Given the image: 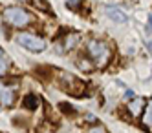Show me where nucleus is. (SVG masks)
<instances>
[{"instance_id": "1", "label": "nucleus", "mask_w": 152, "mask_h": 133, "mask_svg": "<svg viewBox=\"0 0 152 133\" xmlns=\"http://www.w3.org/2000/svg\"><path fill=\"white\" fill-rule=\"evenodd\" d=\"M86 51H88V55L92 57L94 64L97 62L99 68H103V66H106L110 62V46L103 40H92L88 44V48H86Z\"/></svg>"}, {"instance_id": "2", "label": "nucleus", "mask_w": 152, "mask_h": 133, "mask_svg": "<svg viewBox=\"0 0 152 133\" xmlns=\"http://www.w3.org/2000/svg\"><path fill=\"white\" fill-rule=\"evenodd\" d=\"M59 86L62 87L66 93H70V95H73V97H81L83 93H84V82L81 80V79H77L75 75H72V73H62L61 77H59Z\"/></svg>"}, {"instance_id": "3", "label": "nucleus", "mask_w": 152, "mask_h": 133, "mask_svg": "<svg viewBox=\"0 0 152 133\" xmlns=\"http://www.w3.org/2000/svg\"><path fill=\"white\" fill-rule=\"evenodd\" d=\"M4 18L6 22H9L11 26H17V27H26L31 24V15L28 11H24L22 7H7L4 11Z\"/></svg>"}, {"instance_id": "4", "label": "nucleus", "mask_w": 152, "mask_h": 133, "mask_svg": "<svg viewBox=\"0 0 152 133\" xmlns=\"http://www.w3.org/2000/svg\"><path fill=\"white\" fill-rule=\"evenodd\" d=\"M17 42H18L24 49H28V51H31V53H40V51H44V48H46V42L42 40L40 37L28 35V33L18 35V37H17Z\"/></svg>"}, {"instance_id": "5", "label": "nucleus", "mask_w": 152, "mask_h": 133, "mask_svg": "<svg viewBox=\"0 0 152 133\" xmlns=\"http://www.w3.org/2000/svg\"><path fill=\"white\" fill-rule=\"evenodd\" d=\"M104 13L112 22H115V24H125V22L128 20V15L125 13V11H121L119 7H114V6L104 7Z\"/></svg>"}, {"instance_id": "6", "label": "nucleus", "mask_w": 152, "mask_h": 133, "mask_svg": "<svg viewBox=\"0 0 152 133\" xmlns=\"http://www.w3.org/2000/svg\"><path fill=\"white\" fill-rule=\"evenodd\" d=\"M13 102H15V91L9 87H0V104L9 108L13 106Z\"/></svg>"}, {"instance_id": "7", "label": "nucleus", "mask_w": 152, "mask_h": 133, "mask_svg": "<svg viewBox=\"0 0 152 133\" xmlns=\"http://www.w3.org/2000/svg\"><path fill=\"white\" fill-rule=\"evenodd\" d=\"M143 106H145V100L143 98H134V100H130L126 109H128V113L132 115V117H139V113L143 111Z\"/></svg>"}, {"instance_id": "8", "label": "nucleus", "mask_w": 152, "mask_h": 133, "mask_svg": "<svg viewBox=\"0 0 152 133\" xmlns=\"http://www.w3.org/2000/svg\"><path fill=\"white\" fill-rule=\"evenodd\" d=\"M39 97L37 95H33V93H28L24 98H22V104H24V108H28V109H37L39 108Z\"/></svg>"}, {"instance_id": "9", "label": "nucleus", "mask_w": 152, "mask_h": 133, "mask_svg": "<svg viewBox=\"0 0 152 133\" xmlns=\"http://www.w3.org/2000/svg\"><path fill=\"white\" fill-rule=\"evenodd\" d=\"M143 122L147 126H152V98H150L148 104H147V111H145V117H143Z\"/></svg>"}, {"instance_id": "10", "label": "nucleus", "mask_w": 152, "mask_h": 133, "mask_svg": "<svg viewBox=\"0 0 152 133\" xmlns=\"http://www.w3.org/2000/svg\"><path fill=\"white\" fill-rule=\"evenodd\" d=\"M33 2H35V4H33L35 7H39V9H42V11H50V7L46 6V0H33Z\"/></svg>"}, {"instance_id": "11", "label": "nucleus", "mask_w": 152, "mask_h": 133, "mask_svg": "<svg viewBox=\"0 0 152 133\" xmlns=\"http://www.w3.org/2000/svg\"><path fill=\"white\" fill-rule=\"evenodd\" d=\"M59 106H61V111H64V113H75L73 108H72L70 104H66V102H62V104H59Z\"/></svg>"}, {"instance_id": "12", "label": "nucleus", "mask_w": 152, "mask_h": 133, "mask_svg": "<svg viewBox=\"0 0 152 133\" xmlns=\"http://www.w3.org/2000/svg\"><path fill=\"white\" fill-rule=\"evenodd\" d=\"M6 71H7V60L0 59V75H4Z\"/></svg>"}, {"instance_id": "13", "label": "nucleus", "mask_w": 152, "mask_h": 133, "mask_svg": "<svg viewBox=\"0 0 152 133\" xmlns=\"http://www.w3.org/2000/svg\"><path fill=\"white\" fill-rule=\"evenodd\" d=\"M90 133H104V129L103 128H97V129H92Z\"/></svg>"}, {"instance_id": "14", "label": "nucleus", "mask_w": 152, "mask_h": 133, "mask_svg": "<svg viewBox=\"0 0 152 133\" xmlns=\"http://www.w3.org/2000/svg\"><path fill=\"white\" fill-rule=\"evenodd\" d=\"M148 29H152V15H148Z\"/></svg>"}, {"instance_id": "15", "label": "nucleus", "mask_w": 152, "mask_h": 133, "mask_svg": "<svg viewBox=\"0 0 152 133\" xmlns=\"http://www.w3.org/2000/svg\"><path fill=\"white\" fill-rule=\"evenodd\" d=\"M147 48H148V51L152 53V42H148V44H147Z\"/></svg>"}, {"instance_id": "16", "label": "nucleus", "mask_w": 152, "mask_h": 133, "mask_svg": "<svg viewBox=\"0 0 152 133\" xmlns=\"http://www.w3.org/2000/svg\"><path fill=\"white\" fill-rule=\"evenodd\" d=\"M0 57H2V49H0Z\"/></svg>"}]
</instances>
